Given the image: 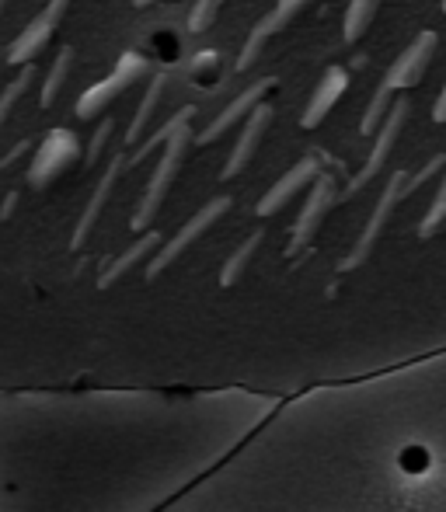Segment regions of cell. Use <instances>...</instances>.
Listing matches in <instances>:
<instances>
[{"mask_svg":"<svg viewBox=\"0 0 446 512\" xmlns=\"http://www.w3.org/2000/svg\"><path fill=\"white\" fill-rule=\"evenodd\" d=\"M436 46H440V35H436L433 28H422V32L401 49V56L391 63V70L380 77L377 91H373L370 105H366L363 122H359L363 136H373V129L384 122V115H387V108L394 105V98L405 95L408 88H419V81L426 77L429 63H433V56H436Z\"/></svg>","mask_w":446,"mask_h":512,"instance_id":"cell-1","label":"cell"},{"mask_svg":"<svg viewBox=\"0 0 446 512\" xmlns=\"http://www.w3.org/2000/svg\"><path fill=\"white\" fill-rule=\"evenodd\" d=\"M443 168H446V157L443 154H436L433 161H429L426 168H419V171H412V168H394L391 178H387V185H384V192H380L377 206H373L370 220H366L363 234L356 237V244H352V251L342 258V265H338V269H342V272L359 269V265H363L366 258L373 255V248H377L380 234H384L387 223H391L394 209L405 203V199L412 196V192H419V185H426L429 178H433L436 171H443Z\"/></svg>","mask_w":446,"mask_h":512,"instance_id":"cell-2","label":"cell"},{"mask_svg":"<svg viewBox=\"0 0 446 512\" xmlns=\"http://www.w3.org/2000/svg\"><path fill=\"white\" fill-rule=\"evenodd\" d=\"M189 147H192V119H185L182 126L161 143V161H157V168H154V175H150L147 189H143L140 203H136L133 216H129V227H133L136 234L147 230L150 223H154V216L161 213V206H164V199H168L171 185H175L178 168H182Z\"/></svg>","mask_w":446,"mask_h":512,"instance_id":"cell-3","label":"cell"},{"mask_svg":"<svg viewBox=\"0 0 446 512\" xmlns=\"http://www.w3.org/2000/svg\"><path fill=\"white\" fill-rule=\"evenodd\" d=\"M81 136L74 133V129H49L46 136H42L39 150H35L32 164H28V185L32 189H49V185L56 182V178H63L70 168H74L77 161H81Z\"/></svg>","mask_w":446,"mask_h":512,"instance_id":"cell-4","label":"cell"},{"mask_svg":"<svg viewBox=\"0 0 446 512\" xmlns=\"http://www.w3.org/2000/svg\"><path fill=\"white\" fill-rule=\"evenodd\" d=\"M408 112H412V102L408 98H394V105L387 108V115H384V122H380L377 129H373V147H370V157H366V164L356 171V175L349 178V185L342 189V199H352L356 192H363L366 185L373 182V178L380 175V171L387 168V161H391V150H394V143H398V136H401V129H405V122H408Z\"/></svg>","mask_w":446,"mask_h":512,"instance_id":"cell-5","label":"cell"},{"mask_svg":"<svg viewBox=\"0 0 446 512\" xmlns=\"http://www.w3.org/2000/svg\"><path fill=\"white\" fill-rule=\"evenodd\" d=\"M143 74H147V56L136 53V49L122 53L119 60H115L109 77H102L98 84L84 88V95L77 98V115H81V119H95V115H102L105 108H109L119 95H126V88H133Z\"/></svg>","mask_w":446,"mask_h":512,"instance_id":"cell-6","label":"cell"},{"mask_svg":"<svg viewBox=\"0 0 446 512\" xmlns=\"http://www.w3.org/2000/svg\"><path fill=\"white\" fill-rule=\"evenodd\" d=\"M230 206H234V199H230V196H217V199H210L206 206H199L196 216H189V220L182 223V230H178L171 241H164L161 248H157V255L150 258V265H147V279H157L164 269H171V265H175L178 258H182L185 251H189L192 244H196L199 237H203L206 230L220 220V216L230 213Z\"/></svg>","mask_w":446,"mask_h":512,"instance_id":"cell-7","label":"cell"},{"mask_svg":"<svg viewBox=\"0 0 446 512\" xmlns=\"http://www.w3.org/2000/svg\"><path fill=\"white\" fill-rule=\"evenodd\" d=\"M342 203V189H338L332 171H321L311 182V192H307V203L300 209L297 223L290 227V244H286V255H300V251L311 248L314 234L325 223V216L332 213V206Z\"/></svg>","mask_w":446,"mask_h":512,"instance_id":"cell-8","label":"cell"},{"mask_svg":"<svg viewBox=\"0 0 446 512\" xmlns=\"http://www.w3.org/2000/svg\"><path fill=\"white\" fill-rule=\"evenodd\" d=\"M335 168H338V164L325 154V150H311V154L300 157V161L293 164V168L286 171V175L279 178V182L272 185V189L265 192L262 199H258L255 213H258V216H276L279 209L290 203L293 196H300V192H304L307 185H311L314 178L321 175V171H335Z\"/></svg>","mask_w":446,"mask_h":512,"instance_id":"cell-9","label":"cell"},{"mask_svg":"<svg viewBox=\"0 0 446 512\" xmlns=\"http://www.w3.org/2000/svg\"><path fill=\"white\" fill-rule=\"evenodd\" d=\"M70 11V0H49L39 14L25 25V32H18V39L7 46V63L21 67V63H35V56L53 42L56 28H60L63 14Z\"/></svg>","mask_w":446,"mask_h":512,"instance_id":"cell-10","label":"cell"},{"mask_svg":"<svg viewBox=\"0 0 446 512\" xmlns=\"http://www.w3.org/2000/svg\"><path fill=\"white\" fill-rule=\"evenodd\" d=\"M307 4H311V0H276V4H272V11L262 14V18H258V25L248 32V39H244L241 56H237L234 67L237 70H248L251 63L262 56V49L269 46V42L276 39V35L283 32V28L290 25V21L297 18V14L304 11Z\"/></svg>","mask_w":446,"mask_h":512,"instance_id":"cell-11","label":"cell"},{"mask_svg":"<svg viewBox=\"0 0 446 512\" xmlns=\"http://www.w3.org/2000/svg\"><path fill=\"white\" fill-rule=\"evenodd\" d=\"M276 88H279L276 77H262V81H255V84H251V88H244L241 95H237L234 102H230L227 108H223L220 115H213L210 126H206L203 133L192 136V143H196V147H210V143H217L220 136L227 133V129H234L241 119H248L251 108H255L258 102H265V98H269Z\"/></svg>","mask_w":446,"mask_h":512,"instance_id":"cell-12","label":"cell"},{"mask_svg":"<svg viewBox=\"0 0 446 512\" xmlns=\"http://www.w3.org/2000/svg\"><path fill=\"white\" fill-rule=\"evenodd\" d=\"M272 115H276V112H272V105H269V102H258V105L248 112V119H244L241 136H237L234 150H230L227 164H223V171H220L223 182H230V178H237L244 168H248L251 161H255L258 143H262V136L269 133V126H272Z\"/></svg>","mask_w":446,"mask_h":512,"instance_id":"cell-13","label":"cell"},{"mask_svg":"<svg viewBox=\"0 0 446 512\" xmlns=\"http://www.w3.org/2000/svg\"><path fill=\"white\" fill-rule=\"evenodd\" d=\"M122 171H126V157L115 154V157H112V164L105 168L102 182H98V185H95V192H91V199H88V206H84L81 220H77L74 237H70V251H81L84 244H88L91 230H95V223L102 220V213H105V206H109V199H112L115 185H119Z\"/></svg>","mask_w":446,"mask_h":512,"instance_id":"cell-14","label":"cell"},{"mask_svg":"<svg viewBox=\"0 0 446 512\" xmlns=\"http://www.w3.org/2000/svg\"><path fill=\"white\" fill-rule=\"evenodd\" d=\"M345 88H349V70L345 67H328L325 74H321L318 88H314L311 102H307L304 115H300V126L304 129H318L321 122L332 115V108L338 105V98L345 95Z\"/></svg>","mask_w":446,"mask_h":512,"instance_id":"cell-15","label":"cell"},{"mask_svg":"<svg viewBox=\"0 0 446 512\" xmlns=\"http://www.w3.org/2000/svg\"><path fill=\"white\" fill-rule=\"evenodd\" d=\"M157 248H161V234H157V230H143L140 241H133L122 255H115L112 262L102 269V276H98V290H109V286H115L129 269H136V265H140L147 255H154Z\"/></svg>","mask_w":446,"mask_h":512,"instance_id":"cell-16","label":"cell"},{"mask_svg":"<svg viewBox=\"0 0 446 512\" xmlns=\"http://www.w3.org/2000/svg\"><path fill=\"white\" fill-rule=\"evenodd\" d=\"M164 88H168V70H157V74L150 77L147 95H143L140 108H136V115H133V119H129V129H126V143H129V147H133V143L140 140L143 129H147V122H150V115H154L157 102H161Z\"/></svg>","mask_w":446,"mask_h":512,"instance_id":"cell-17","label":"cell"},{"mask_svg":"<svg viewBox=\"0 0 446 512\" xmlns=\"http://www.w3.org/2000/svg\"><path fill=\"white\" fill-rule=\"evenodd\" d=\"M262 241H265V230H255L251 237H244L241 244H237V251L234 255L223 262V272H220V286L227 290V286H234L237 279L244 276V269L251 265V258L258 255V248H262Z\"/></svg>","mask_w":446,"mask_h":512,"instance_id":"cell-18","label":"cell"},{"mask_svg":"<svg viewBox=\"0 0 446 512\" xmlns=\"http://www.w3.org/2000/svg\"><path fill=\"white\" fill-rule=\"evenodd\" d=\"M380 11V0H349L345 7V21H342V32H345V42H359L366 35V28L373 25Z\"/></svg>","mask_w":446,"mask_h":512,"instance_id":"cell-19","label":"cell"},{"mask_svg":"<svg viewBox=\"0 0 446 512\" xmlns=\"http://www.w3.org/2000/svg\"><path fill=\"white\" fill-rule=\"evenodd\" d=\"M70 67H74V49L63 46L60 53H56L53 67H49L46 81H42V95H39V105H42V108H49V105L56 102V95H60V88H63V84H67Z\"/></svg>","mask_w":446,"mask_h":512,"instance_id":"cell-20","label":"cell"},{"mask_svg":"<svg viewBox=\"0 0 446 512\" xmlns=\"http://www.w3.org/2000/svg\"><path fill=\"white\" fill-rule=\"evenodd\" d=\"M32 81H35V63H21L18 77H14L4 91H0V129L7 126V119H11V108L21 102V95H25L28 88H32Z\"/></svg>","mask_w":446,"mask_h":512,"instance_id":"cell-21","label":"cell"},{"mask_svg":"<svg viewBox=\"0 0 446 512\" xmlns=\"http://www.w3.org/2000/svg\"><path fill=\"white\" fill-rule=\"evenodd\" d=\"M440 230H446V175H443L440 189H436L433 206H429V209H426V216H422L419 237H422V241H429V237H436Z\"/></svg>","mask_w":446,"mask_h":512,"instance_id":"cell-22","label":"cell"},{"mask_svg":"<svg viewBox=\"0 0 446 512\" xmlns=\"http://www.w3.org/2000/svg\"><path fill=\"white\" fill-rule=\"evenodd\" d=\"M192 115H196V108H178V112H175V115H171V119H168V122H164V126H161V129H157V133H154V136H150V140H147V143H143V147H140V150H136V154H133V161H126V168H129V164H140V161H143V157H147V154H150V150H157V147H161V143H164V140H168V136H171V133H175V129H178V126H182V122H185V119H192Z\"/></svg>","mask_w":446,"mask_h":512,"instance_id":"cell-23","label":"cell"},{"mask_svg":"<svg viewBox=\"0 0 446 512\" xmlns=\"http://www.w3.org/2000/svg\"><path fill=\"white\" fill-rule=\"evenodd\" d=\"M220 7H223V0H196V4H192V11H189V32L192 35L206 32V28L217 21Z\"/></svg>","mask_w":446,"mask_h":512,"instance_id":"cell-24","label":"cell"},{"mask_svg":"<svg viewBox=\"0 0 446 512\" xmlns=\"http://www.w3.org/2000/svg\"><path fill=\"white\" fill-rule=\"evenodd\" d=\"M112 129H115V122H112V115L109 119H102V126L95 129V136H91V143H88V157H84V164H95L98 157H102V150L109 147V136H112Z\"/></svg>","mask_w":446,"mask_h":512,"instance_id":"cell-25","label":"cell"},{"mask_svg":"<svg viewBox=\"0 0 446 512\" xmlns=\"http://www.w3.org/2000/svg\"><path fill=\"white\" fill-rule=\"evenodd\" d=\"M401 467H405L408 474H426L429 471V453L426 450H408L405 457H401Z\"/></svg>","mask_w":446,"mask_h":512,"instance_id":"cell-26","label":"cell"},{"mask_svg":"<svg viewBox=\"0 0 446 512\" xmlns=\"http://www.w3.org/2000/svg\"><path fill=\"white\" fill-rule=\"evenodd\" d=\"M433 122H446V84H443V91H440V98H436V105H433Z\"/></svg>","mask_w":446,"mask_h":512,"instance_id":"cell-27","label":"cell"},{"mask_svg":"<svg viewBox=\"0 0 446 512\" xmlns=\"http://www.w3.org/2000/svg\"><path fill=\"white\" fill-rule=\"evenodd\" d=\"M150 4H157V0H133V7H150Z\"/></svg>","mask_w":446,"mask_h":512,"instance_id":"cell-28","label":"cell"},{"mask_svg":"<svg viewBox=\"0 0 446 512\" xmlns=\"http://www.w3.org/2000/svg\"><path fill=\"white\" fill-rule=\"evenodd\" d=\"M4 4H7V0H0V14H4Z\"/></svg>","mask_w":446,"mask_h":512,"instance_id":"cell-29","label":"cell"},{"mask_svg":"<svg viewBox=\"0 0 446 512\" xmlns=\"http://www.w3.org/2000/svg\"><path fill=\"white\" fill-rule=\"evenodd\" d=\"M440 7H443V14H446V0H443V4H440Z\"/></svg>","mask_w":446,"mask_h":512,"instance_id":"cell-30","label":"cell"}]
</instances>
